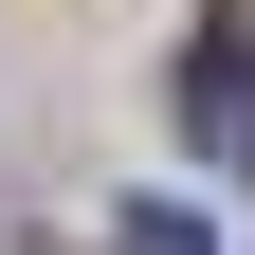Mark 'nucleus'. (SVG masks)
Segmentation results:
<instances>
[{
  "mask_svg": "<svg viewBox=\"0 0 255 255\" xmlns=\"http://www.w3.org/2000/svg\"><path fill=\"white\" fill-rule=\"evenodd\" d=\"M182 128H201L219 164H255V18H201V55H182Z\"/></svg>",
  "mask_w": 255,
  "mask_h": 255,
  "instance_id": "f257e3e1",
  "label": "nucleus"
},
{
  "mask_svg": "<svg viewBox=\"0 0 255 255\" xmlns=\"http://www.w3.org/2000/svg\"><path fill=\"white\" fill-rule=\"evenodd\" d=\"M110 255H219V237H201L182 201H128V219H110Z\"/></svg>",
  "mask_w": 255,
  "mask_h": 255,
  "instance_id": "f03ea898",
  "label": "nucleus"
}]
</instances>
